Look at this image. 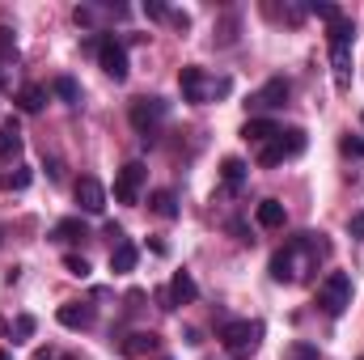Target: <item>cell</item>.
Masks as SVG:
<instances>
[{
  "mask_svg": "<svg viewBox=\"0 0 364 360\" xmlns=\"http://www.w3.org/2000/svg\"><path fill=\"white\" fill-rule=\"evenodd\" d=\"M144 179H149V166H144V162H127V166L119 170V179H114V199H119V203H136Z\"/></svg>",
  "mask_w": 364,
  "mask_h": 360,
  "instance_id": "cell-9",
  "label": "cell"
},
{
  "mask_svg": "<svg viewBox=\"0 0 364 360\" xmlns=\"http://www.w3.org/2000/svg\"><path fill=\"white\" fill-rule=\"evenodd\" d=\"M199 297V284L191 280V271H174V280H170V301H174V309L178 305H191Z\"/></svg>",
  "mask_w": 364,
  "mask_h": 360,
  "instance_id": "cell-15",
  "label": "cell"
},
{
  "mask_svg": "<svg viewBox=\"0 0 364 360\" xmlns=\"http://www.w3.org/2000/svg\"><path fill=\"white\" fill-rule=\"evenodd\" d=\"M17 153H21V136H17V119H9L0 127V166H9Z\"/></svg>",
  "mask_w": 364,
  "mask_h": 360,
  "instance_id": "cell-18",
  "label": "cell"
},
{
  "mask_svg": "<svg viewBox=\"0 0 364 360\" xmlns=\"http://www.w3.org/2000/svg\"><path fill=\"white\" fill-rule=\"evenodd\" d=\"M34 327H38V322H34V318H30V314H21V318H17V327H13V331H17V339H30V335H34Z\"/></svg>",
  "mask_w": 364,
  "mask_h": 360,
  "instance_id": "cell-32",
  "label": "cell"
},
{
  "mask_svg": "<svg viewBox=\"0 0 364 360\" xmlns=\"http://www.w3.org/2000/svg\"><path fill=\"white\" fill-rule=\"evenodd\" d=\"M255 221H259L263 229H284V221H288V216H284V203H279V199H263V203L255 208Z\"/></svg>",
  "mask_w": 364,
  "mask_h": 360,
  "instance_id": "cell-19",
  "label": "cell"
},
{
  "mask_svg": "<svg viewBox=\"0 0 364 360\" xmlns=\"http://www.w3.org/2000/svg\"><path fill=\"white\" fill-rule=\"evenodd\" d=\"M360 360H364V356H360Z\"/></svg>",
  "mask_w": 364,
  "mask_h": 360,
  "instance_id": "cell-40",
  "label": "cell"
},
{
  "mask_svg": "<svg viewBox=\"0 0 364 360\" xmlns=\"http://www.w3.org/2000/svg\"><path fill=\"white\" fill-rule=\"evenodd\" d=\"M305 144H309V136L301 132V127H288V132H279L272 144H263V153H259V166L263 170H272L279 162H288V157H301L305 153Z\"/></svg>",
  "mask_w": 364,
  "mask_h": 360,
  "instance_id": "cell-7",
  "label": "cell"
},
{
  "mask_svg": "<svg viewBox=\"0 0 364 360\" xmlns=\"http://www.w3.org/2000/svg\"><path fill=\"white\" fill-rule=\"evenodd\" d=\"M170 21H174L178 30H191V17H186V13H170Z\"/></svg>",
  "mask_w": 364,
  "mask_h": 360,
  "instance_id": "cell-36",
  "label": "cell"
},
{
  "mask_svg": "<svg viewBox=\"0 0 364 360\" xmlns=\"http://www.w3.org/2000/svg\"><path fill=\"white\" fill-rule=\"evenodd\" d=\"M339 149H343L348 157H364V136H343V140H339Z\"/></svg>",
  "mask_w": 364,
  "mask_h": 360,
  "instance_id": "cell-30",
  "label": "cell"
},
{
  "mask_svg": "<svg viewBox=\"0 0 364 360\" xmlns=\"http://www.w3.org/2000/svg\"><path fill=\"white\" fill-rule=\"evenodd\" d=\"M136 259H140V250H136L132 242H119V246L110 250V271H114V275H127V271H136Z\"/></svg>",
  "mask_w": 364,
  "mask_h": 360,
  "instance_id": "cell-17",
  "label": "cell"
},
{
  "mask_svg": "<svg viewBox=\"0 0 364 360\" xmlns=\"http://www.w3.org/2000/svg\"><path fill=\"white\" fill-rule=\"evenodd\" d=\"M216 339L225 344V352H229L233 360H250L255 352H259V344H263V322H250V318L225 322Z\"/></svg>",
  "mask_w": 364,
  "mask_h": 360,
  "instance_id": "cell-4",
  "label": "cell"
},
{
  "mask_svg": "<svg viewBox=\"0 0 364 360\" xmlns=\"http://www.w3.org/2000/svg\"><path fill=\"white\" fill-rule=\"evenodd\" d=\"M13 55H17V38H13V30H0V68H4ZM0 85H4V77H0Z\"/></svg>",
  "mask_w": 364,
  "mask_h": 360,
  "instance_id": "cell-25",
  "label": "cell"
},
{
  "mask_svg": "<svg viewBox=\"0 0 364 360\" xmlns=\"http://www.w3.org/2000/svg\"><path fill=\"white\" fill-rule=\"evenodd\" d=\"M166 115H170V102H166V97H136V102H132V127L140 132L144 144L157 140V127H161Z\"/></svg>",
  "mask_w": 364,
  "mask_h": 360,
  "instance_id": "cell-6",
  "label": "cell"
},
{
  "mask_svg": "<svg viewBox=\"0 0 364 360\" xmlns=\"http://www.w3.org/2000/svg\"><path fill=\"white\" fill-rule=\"evenodd\" d=\"M144 17H149V21H161V17H170L166 0H144Z\"/></svg>",
  "mask_w": 364,
  "mask_h": 360,
  "instance_id": "cell-31",
  "label": "cell"
},
{
  "mask_svg": "<svg viewBox=\"0 0 364 360\" xmlns=\"http://www.w3.org/2000/svg\"><path fill=\"white\" fill-rule=\"evenodd\" d=\"M149 208H153L161 221H174V216H178V195L161 186V191H153V195H149Z\"/></svg>",
  "mask_w": 364,
  "mask_h": 360,
  "instance_id": "cell-20",
  "label": "cell"
},
{
  "mask_svg": "<svg viewBox=\"0 0 364 360\" xmlns=\"http://www.w3.org/2000/svg\"><path fill=\"white\" fill-rule=\"evenodd\" d=\"M43 102H47V90H43V85H21V90H17V106H21L26 115H38Z\"/></svg>",
  "mask_w": 364,
  "mask_h": 360,
  "instance_id": "cell-21",
  "label": "cell"
},
{
  "mask_svg": "<svg viewBox=\"0 0 364 360\" xmlns=\"http://www.w3.org/2000/svg\"><path fill=\"white\" fill-rule=\"evenodd\" d=\"M73 21H77V26H93V21H97V9H93V4H77V9H73Z\"/></svg>",
  "mask_w": 364,
  "mask_h": 360,
  "instance_id": "cell-29",
  "label": "cell"
},
{
  "mask_svg": "<svg viewBox=\"0 0 364 360\" xmlns=\"http://www.w3.org/2000/svg\"><path fill=\"white\" fill-rule=\"evenodd\" d=\"M60 360H73V356H60Z\"/></svg>",
  "mask_w": 364,
  "mask_h": 360,
  "instance_id": "cell-39",
  "label": "cell"
},
{
  "mask_svg": "<svg viewBox=\"0 0 364 360\" xmlns=\"http://www.w3.org/2000/svg\"><path fill=\"white\" fill-rule=\"evenodd\" d=\"M275 136H279V127H275V119H263V115H255V119H246V127H242V140H250V144H272Z\"/></svg>",
  "mask_w": 364,
  "mask_h": 360,
  "instance_id": "cell-14",
  "label": "cell"
},
{
  "mask_svg": "<svg viewBox=\"0 0 364 360\" xmlns=\"http://www.w3.org/2000/svg\"><path fill=\"white\" fill-rule=\"evenodd\" d=\"M178 85H182V97L191 102V106H203V102H216V97H225V93L233 90L229 85V77H208L199 64H186L178 73Z\"/></svg>",
  "mask_w": 364,
  "mask_h": 360,
  "instance_id": "cell-3",
  "label": "cell"
},
{
  "mask_svg": "<svg viewBox=\"0 0 364 360\" xmlns=\"http://www.w3.org/2000/svg\"><path fill=\"white\" fill-rule=\"evenodd\" d=\"M220 179L229 182V186H242V179H246V162H242V157H225V162H220Z\"/></svg>",
  "mask_w": 364,
  "mask_h": 360,
  "instance_id": "cell-23",
  "label": "cell"
},
{
  "mask_svg": "<svg viewBox=\"0 0 364 360\" xmlns=\"http://www.w3.org/2000/svg\"><path fill=\"white\" fill-rule=\"evenodd\" d=\"M318 305H322L326 318L348 314V305H352V275H348V271H331V275L318 284Z\"/></svg>",
  "mask_w": 364,
  "mask_h": 360,
  "instance_id": "cell-5",
  "label": "cell"
},
{
  "mask_svg": "<svg viewBox=\"0 0 364 360\" xmlns=\"http://www.w3.org/2000/svg\"><path fill=\"white\" fill-rule=\"evenodd\" d=\"M331 259V242H326V233H296V238H288L284 242V250H275L272 255V280L275 284H296V280H309L318 263H326Z\"/></svg>",
  "mask_w": 364,
  "mask_h": 360,
  "instance_id": "cell-1",
  "label": "cell"
},
{
  "mask_svg": "<svg viewBox=\"0 0 364 360\" xmlns=\"http://www.w3.org/2000/svg\"><path fill=\"white\" fill-rule=\"evenodd\" d=\"M51 90L60 93L68 106H77V102H81V90H77V81H73V77H55V81H51Z\"/></svg>",
  "mask_w": 364,
  "mask_h": 360,
  "instance_id": "cell-24",
  "label": "cell"
},
{
  "mask_svg": "<svg viewBox=\"0 0 364 360\" xmlns=\"http://www.w3.org/2000/svg\"><path fill=\"white\" fill-rule=\"evenodd\" d=\"M77 203H81V212H90V216H102L106 212V186L97 179H85L77 182Z\"/></svg>",
  "mask_w": 364,
  "mask_h": 360,
  "instance_id": "cell-12",
  "label": "cell"
},
{
  "mask_svg": "<svg viewBox=\"0 0 364 360\" xmlns=\"http://www.w3.org/2000/svg\"><path fill=\"white\" fill-rule=\"evenodd\" d=\"M161 339L153 335V331H132V335H123V339H114V352L123 360H140V356H149L153 348H157Z\"/></svg>",
  "mask_w": 364,
  "mask_h": 360,
  "instance_id": "cell-10",
  "label": "cell"
},
{
  "mask_svg": "<svg viewBox=\"0 0 364 360\" xmlns=\"http://www.w3.org/2000/svg\"><path fill=\"white\" fill-rule=\"evenodd\" d=\"M153 297H157V309H166V314H170V309H174V301H170V288H157V292H153Z\"/></svg>",
  "mask_w": 364,
  "mask_h": 360,
  "instance_id": "cell-34",
  "label": "cell"
},
{
  "mask_svg": "<svg viewBox=\"0 0 364 360\" xmlns=\"http://www.w3.org/2000/svg\"><path fill=\"white\" fill-rule=\"evenodd\" d=\"M64 268H68V275L85 280V275H90V259H85V255H68V259H64Z\"/></svg>",
  "mask_w": 364,
  "mask_h": 360,
  "instance_id": "cell-26",
  "label": "cell"
},
{
  "mask_svg": "<svg viewBox=\"0 0 364 360\" xmlns=\"http://www.w3.org/2000/svg\"><path fill=\"white\" fill-rule=\"evenodd\" d=\"M331 43V68H335V90H352V43H356V21L339 17L326 30Z\"/></svg>",
  "mask_w": 364,
  "mask_h": 360,
  "instance_id": "cell-2",
  "label": "cell"
},
{
  "mask_svg": "<svg viewBox=\"0 0 364 360\" xmlns=\"http://www.w3.org/2000/svg\"><path fill=\"white\" fill-rule=\"evenodd\" d=\"M0 360H13V352H0Z\"/></svg>",
  "mask_w": 364,
  "mask_h": 360,
  "instance_id": "cell-38",
  "label": "cell"
},
{
  "mask_svg": "<svg viewBox=\"0 0 364 360\" xmlns=\"http://www.w3.org/2000/svg\"><path fill=\"white\" fill-rule=\"evenodd\" d=\"M97 64H102V73L110 77V81H127V51H123V43H114L110 34H102L97 38Z\"/></svg>",
  "mask_w": 364,
  "mask_h": 360,
  "instance_id": "cell-8",
  "label": "cell"
},
{
  "mask_svg": "<svg viewBox=\"0 0 364 360\" xmlns=\"http://www.w3.org/2000/svg\"><path fill=\"white\" fill-rule=\"evenodd\" d=\"M55 318H60V327H68V331H90L97 314H93V305H85V301H68V305L55 309Z\"/></svg>",
  "mask_w": 364,
  "mask_h": 360,
  "instance_id": "cell-13",
  "label": "cell"
},
{
  "mask_svg": "<svg viewBox=\"0 0 364 360\" xmlns=\"http://www.w3.org/2000/svg\"><path fill=\"white\" fill-rule=\"evenodd\" d=\"M284 360H318V348H314V344H292V348L284 352Z\"/></svg>",
  "mask_w": 364,
  "mask_h": 360,
  "instance_id": "cell-28",
  "label": "cell"
},
{
  "mask_svg": "<svg viewBox=\"0 0 364 360\" xmlns=\"http://www.w3.org/2000/svg\"><path fill=\"white\" fill-rule=\"evenodd\" d=\"M288 93H292V85H288L284 77H272V81H267L263 90L255 93V97H250L246 106H255V110H279V106L288 102Z\"/></svg>",
  "mask_w": 364,
  "mask_h": 360,
  "instance_id": "cell-11",
  "label": "cell"
},
{
  "mask_svg": "<svg viewBox=\"0 0 364 360\" xmlns=\"http://www.w3.org/2000/svg\"><path fill=\"white\" fill-rule=\"evenodd\" d=\"M348 233H352V238H364V212H356V216L348 221Z\"/></svg>",
  "mask_w": 364,
  "mask_h": 360,
  "instance_id": "cell-35",
  "label": "cell"
},
{
  "mask_svg": "<svg viewBox=\"0 0 364 360\" xmlns=\"http://www.w3.org/2000/svg\"><path fill=\"white\" fill-rule=\"evenodd\" d=\"M102 238H110V242L119 246V242H123V225H114V221H106V225H102Z\"/></svg>",
  "mask_w": 364,
  "mask_h": 360,
  "instance_id": "cell-33",
  "label": "cell"
},
{
  "mask_svg": "<svg viewBox=\"0 0 364 360\" xmlns=\"http://www.w3.org/2000/svg\"><path fill=\"white\" fill-rule=\"evenodd\" d=\"M309 13H318L322 21H339V17H343V13H339L335 4H326V0H309Z\"/></svg>",
  "mask_w": 364,
  "mask_h": 360,
  "instance_id": "cell-27",
  "label": "cell"
},
{
  "mask_svg": "<svg viewBox=\"0 0 364 360\" xmlns=\"http://www.w3.org/2000/svg\"><path fill=\"white\" fill-rule=\"evenodd\" d=\"M51 238H55V242L77 246V242H85V238H90V229H85V221H81V216H64V221L51 229Z\"/></svg>",
  "mask_w": 364,
  "mask_h": 360,
  "instance_id": "cell-16",
  "label": "cell"
},
{
  "mask_svg": "<svg viewBox=\"0 0 364 360\" xmlns=\"http://www.w3.org/2000/svg\"><path fill=\"white\" fill-rule=\"evenodd\" d=\"M34 360H60V356H55V348H38V352H34Z\"/></svg>",
  "mask_w": 364,
  "mask_h": 360,
  "instance_id": "cell-37",
  "label": "cell"
},
{
  "mask_svg": "<svg viewBox=\"0 0 364 360\" xmlns=\"http://www.w3.org/2000/svg\"><path fill=\"white\" fill-rule=\"evenodd\" d=\"M30 182H34V170H30V166H17V170L0 174V191H26Z\"/></svg>",
  "mask_w": 364,
  "mask_h": 360,
  "instance_id": "cell-22",
  "label": "cell"
}]
</instances>
